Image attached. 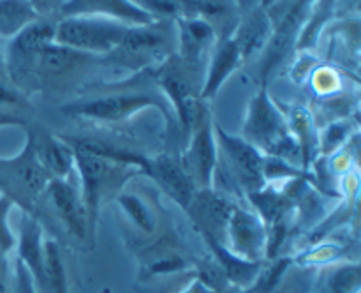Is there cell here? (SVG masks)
Returning a JSON list of instances; mask_svg holds the SVG:
<instances>
[{
	"mask_svg": "<svg viewBox=\"0 0 361 293\" xmlns=\"http://www.w3.org/2000/svg\"><path fill=\"white\" fill-rule=\"evenodd\" d=\"M130 25L102 16H63L56 21L55 42L92 56H106L122 42Z\"/></svg>",
	"mask_w": 361,
	"mask_h": 293,
	"instance_id": "obj_2",
	"label": "cell"
},
{
	"mask_svg": "<svg viewBox=\"0 0 361 293\" xmlns=\"http://www.w3.org/2000/svg\"><path fill=\"white\" fill-rule=\"evenodd\" d=\"M215 140L221 145L222 152L228 157L233 173L238 182L249 191L250 194L257 193L264 186V157L254 145H250L245 138L233 136L214 126Z\"/></svg>",
	"mask_w": 361,
	"mask_h": 293,
	"instance_id": "obj_9",
	"label": "cell"
},
{
	"mask_svg": "<svg viewBox=\"0 0 361 293\" xmlns=\"http://www.w3.org/2000/svg\"><path fill=\"white\" fill-rule=\"evenodd\" d=\"M203 237L204 240H207L208 246H210L212 253H214L215 261H217L219 267L224 272L228 282H233V285L238 286V288H245V286L254 285V281H256L257 275H259L261 268H263L261 261L245 260V258L238 256V254H235L233 251H229L224 244L215 240L214 237Z\"/></svg>",
	"mask_w": 361,
	"mask_h": 293,
	"instance_id": "obj_23",
	"label": "cell"
},
{
	"mask_svg": "<svg viewBox=\"0 0 361 293\" xmlns=\"http://www.w3.org/2000/svg\"><path fill=\"white\" fill-rule=\"evenodd\" d=\"M13 293H39L35 288V282L32 279L30 272L27 270L23 263L18 260L16 263V279H14V292Z\"/></svg>",
	"mask_w": 361,
	"mask_h": 293,
	"instance_id": "obj_34",
	"label": "cell"
},
{
	"mask_svg": "<svg viewBox=\"0 0 361 293\" xmlns=\"http://www.w3.org/2000/svg\"><path fill=\"white\" fill-rule=\"evenodd\" d=\"M242 53L236 46L235 39L217 37L214 49H212V59L208 64V73L204 74L203 87H201V99L207 101L212 99L219 92V88L224 85V81L242 66Z\"/></svg>",
	"mask_w": 361,
	"mask_h": 293,
	"instance_id": "obj_18",
	"label": "cell"
},
{
	"mask_svg": "<svg viewBox=\"0 0 361 293\" xmlns=\"http://www.w3.org/2000/svg\"><path fill=\"white\" fill-rule=\"evenodd\" d=\"M189 148L180 157L183 168L187 169L192 179L196 189H212L214 187V175L217 168V140H215L214 124L210 113H203L200 122L189 134Z\"/></svg>",
	"mask_w": 361,
	"mask_h": 293,
	"instance_id": "obj_8",
	"label": "cell"
},
{
	"mask_svg": "<svg viewBox=\"0 0 361 293\" xmlns=\"http://www.w3.org/2000/svg\"><path fill=\"white\" fill-rule=\"evenodd\" d=\"M44 293H67L66 268L55 240L44 242Z\"/></svg>",
	"mask_w": 361,
	"mask_h": 293,
	"instance_id": "obj_25",
	"label": "cell"
},
{
	"mask_svg": "<svg viewBox=\"0 0 361 293\" xmlns=\"http://www.w3.org/2000/svg\"><path fill=\"white\" fill-rule=\"evenodd\" d=\"M235 207L236 205H233L228 198L219 194L212 187V189H197L185 210L189 212L203 235H210L222 242Z\"/></svg>",
	"mask_w": 361,
	"mask_h": 293,
	"instance_id": "obj_10",
	"label": "cell"
},
{
	"mask_svg": "<svg viewBox=\"0 0 361 293\" xmlns=\"http://www.w3.org/2000/svg\"><path fill=\"white\" fill-rule=\"evenodd\" d=\"M11 292L9 279V263H7V253L0 251V293Z\"/></svg>",
	"mask_w": 361,
	"mask_h": 293,
	"instance_id": "obj_35",
	"label": "cell"
},
{
	"mask_svg": "<svg viewBox=\"0 0 361 293\" xmlns=\"http://www.w3.org/2000/svg\"><path fill=\"white\" fill-rule=\"evenodd\" d=\"M196 73L197 71L185 66L175 53L171 59L159 66L155 76L157 85L175 108L180 126L187 136L192 133L196 124L208 109L201 99V83H197Z\"/></svg>",
	"mask_w": 361,
	"mask_h": 293,
	"instance_id": "obj_4",
	"label": "cell"
},
{
	"mask_svg": "<svg viewBox=\"0 0 361 293\" xmlns=\"http://www.w3.org/2000/svg\"><path fill=\"white\" fill-rule=\"evenodd\" d=\"M74 166L78 168L81 179V200H83L85 210L88 217V229L95 232L99 207L104 194L115 189L116 180H123L129 177L127 172L133 166L116 165V162L106 161V159L94 157V155L76 154L74 152ZM137 169V168H134Z\"/></svg>",
	"mask_w": 361,
	"mask_h": 293,
	"instance_id": "obj_7",
	"label": "cell"
},
{
	"mask_svg": "<svg viewBox=\"0 0 361 293\" xmlns=\"http://www.w3.org/2000/svg\"><path fill=\"white\" fill-rule=\"evenodd\" d=\"M37 18L39 11L30 0H0V37H14Z\"/></svg>",
	"mask_w": 361,
	"mask_h": 293,
	"instance_id": "obj_24",
	"label": "cell"
},
{
	"mask_svg": "<svg viewBox=\"0 0 361 293\" xmlns=\"http://www.w3.org/2000/svg\"><path fill=\"white\" fill-rule=\"evenodd\" d=\"M334 9V0H321V4L317 6V9L314 11V16L310 18L309 25L303 30L302 41H300V48L303 46H310L314 41H316L317 28H321V23L328 20V13Z\"/></svg>",
	"mask_w": 361,
	"mask_h": 293,
	"instance_id": "obj_30",
	"label": "cell"
},
{
	"mask_svg": "<svg viewBox=\"0 0 361 293\" xmlns=\"http://www.w3.org/2000/svg\"><path fill=\"white\" fill-rule=\"evenodd\" d=\"M231 37L235 39L236 46L242 53L243 62L261 55V52L271 37L270 16L264 13V9L254 11L249 18L238 21Z\"/></svg>",
	"mask_w": 361,
	"mask_h": 293,
	"instance_id": "obj_22",
	"label": "cell"
},
{
	"mask_svg": "<svg viewBox=\"0 0 361 293\" xmlns=\"http://www.w3.org/2000/svg\"><path fill=\"white\" fill-rule=\"evenodd\" d=\"M25 120L20 116L13 115V113H0V127L4 126H23Z\"/></svg>",
	"mask_w": 361,
	"mask_h": 293,
	"instance_id": "obj_36",
	"label": "cell"
},
{
	"mask_svg": "<svg viewBox=\"0 0 361 293\" xmlns=\"http://www.w3.org/2000/svg\"><path fill=\"white\" fill-rule=\"evenodd\" d=\"M312 83L319 94H330L337 88L338 78L331 69H317L312 78Z\"/></svg>",
	"mask_w": 361,
	"mask_h": 293,
	"instance_id": "obj_33",
	"label": "cell"
},
{
	"mask_svg": "<svg viewBox=\"0 0 361 293\" xmlns=\"http://www.w3.org/2000/svg\"><path fill=\"white\" fill-rule=\"evenodd\" d=\"M55 21L39 16L37 20L27 25L23 30L18 32L14 37H11L9 44H7V55L4 56L6 69L21 62H27L28 59L37 55L42 48L55 42Z\"/></svg>",
	"mask_w": 361,
	"mask_h": 293,
	"instance_id": "obj_16",
	"label": "cell"
},
{
	"mask_svg": "<svg viewBox=\"0 0 361 293\" xmlns=\"http://www.w3.org/2000/svg\"><path fill=\"white\" fill-rule=\"evenodd\" d=\"M116 201L122 205L123 210L127 212L130 219L134 221V225L140 226L143 232H152L154 229V219H152V212L148 210V207L145 205L143 200H140L134 194H122L120 193L116 196Z\"/></svg>",
	"mask_w": 361,
	"mask_h": 293,
	"instance_id": "obj_26",
	"label": "cell"
},
{
	"mask_svg": "<svg viewBox=\"0 0 361 293\" xmlns=\"http://www.w3.org/2000/svg\"><path fill=\"white\" fill-rule=\"evenodd\" d=\"M0 76H7V69H6V59L0 53Z\"/></svg>",
	"mask_w": 361,
	"mask_h": 293,
	"instance_id": "obj_37",
	"label": "cell"
},
{
	"mask_svg": "<svg viewBox=\"0 0 361 293\" xmlns=\"http://www.w3.org/2000/svg\"><path fill=\"white\" fill-rule=\"evenodd\" d=\"M226 237L229 251L250 261H261L267 249V229L263 221L243 208L235 207L229 217Z\"/></svg>",
	"mask_w": 361,
	"mask_h": 293,
	"instance_id": "obj_11",
	"label": "cell"
},
{
	"mask_svg": "<svg viewBox=\"0 0 361 293\" xmlns=\"http://www.w3.org/2000/svg\"><path fill=\"white\" fill-rule=\"evenodd\" d=\"M176 25V56L190 69L197 71L207 53L217 42V32L201 18H178Z\"/></svg>",
	"mask_w": 361,
	"mask_h": 293,
	"instance_id": "obj_12",
	"label": "cell"
},
{
	"mask_svg": "<svg viewBox=\"0 0 361 293\" xmlns=\"http://www.w3.org/2000/svg\"><path fill=\"white\" fill-rule=\"evenodd\" d=\"M30 2L34 4V6H35V9H37V2H41V0H30Z\"/></svg>",
	"mask_w": 361,
	"mask_h": 293,
	"instance_id": "obj_38",
	"label": "cell"
},
{
	"mask_svg": "<svg viewBox=\"0 0 361 293\" xmlns=\"http://www.w3.org/2000/svg\"><path fill=\"white\" fill-rule=\"evenodd\" d=\"M18 260L27 267L35 288L44 293V244H42V229L34 214L25 212L21 219L20 240H18Z\"/></svg>",
	"mask_w": 361,
	"mask_h": 293,
	"instance_id": "obj_19",
	"label": "cell"
},
{
	"mask_svg": "<svg viewBox=\"0 0 361 293\" xmlns=\"http://www.w3.org/2000/svg\"><path fill=\"white\" fill-rule=\"evenodd\" d=\"M30 108L27 95L20 87L9 80V76H0V113H9L7 109ZM14 115V113H13Z\"/></svg>",
	"mask_w": 361,
	"mask_h": 293,
	"instance_id": "obj_27",
	"label": "cell"
},
{
	"mask_svg": "<svg viewBox=\"0 0 361 293\" xmlns=\"http://www.w3.org/2000/svg\"><path fill=\"white\" fill-rule=\"evenodd\" d=\"M143 173L154 179L161 186V189L182 208H187L194 193L197 191L187 169L183 168L180 157H175L171 154L148 157L147 168Z\"/></svg>",
	"mask_w": 361,
	"mask_h": 293,
	"instance_id": "obj_13",
	"label": "cell"
},
{
	"mask_svg": "<svg viewBox=\"0 0 361 293\" xmlns=\"http://www.w3.org/2000/svg\"><path fill=\"white\" fill-rule=\"evenodd\" d=\"M176 53V25L171 20H155L147 25H130L122 42L104 56L108 64L130 71L159 67Z\"/></svg>",
	"mask_w": 361,
	"mask_h": 293,
	"instance_id": "obj_1",
	"label": "cell"
},
{
	"mask_svg": "<svg viewBox=\"0 0 361 293\" xmlns=\"http://www.w3.org/2000/svg\"><path fill=\"white\" fill-rule=\"evenodd\" d=\"M63 141L73 148L76 154L94 155V157L106 159V161L116 162V165H126L137 168L140 172H145L147 168L148 157L147 155L134 152L130 148L118 147V145L111 143L108 140H101V138L92 136H62Z\"/></svg>",
	"mask_w": 361,
	"mask_h": 293,
	"instance_id": "obj_21",
	"label": "cell"
},
{
	"mask_svg": "<svg viewBox=\"0 0 361 293\" xmlns=\"http://www.w3.org/2000/svg\"><path fill=\"white\" fill-rule=\"evenodd\" d=\"M44 193L49 196V201L55 207L56 214L66 222L69 232L76 239H87L90 235L87 210H85L83 200H81V193H78L76 187L69 180L51 179Z\"/></svg>",
	"mask_w": 361,
	"mask_h": 293,
	"instance_id": "obj_15",
	"label": "cell"
},
{
	"mask_svg": "<svg viewBox=\"0 0 361 293\" xmlns=\"http://www.w3.org/2000/svg\"><path fill=\"white\" fill-rule=\"evenodd\" d=\"M63 16H102L127 25H147L155 21L152 14L141 9L134 0H66Z\"/></svg>",
	"mask_w": 361,
	"mask_h": 293,
	"instance_id": "obj_14",
	"label": "cell"
},
{
	"mask_svg": "<svg viewBox=\"0 0 361 293\" xmlns=\"http://www.w3.org/2000/svg\"><path fill=\"white\" fill-rule=\"evenodd\" d=\"M141 9L147 11L155 20L176 21L182 18V4L180 0H134Z\"/></svg>",
	"mask_w": 361,
	"mask_h": 293,
	"instance_id": "obj_28",
	"label": "cell"
},
{
	"mask_svg": "<svg viewBox=\"0 0 361 293\" xmlns=\"http://www.w3.org/2000/svg\"><path fill=\"white\" fill-rule=\"evenodd\" d=\"M49 175L34 152L30 127L27 129V145L14 157H0V193L32 214L35 198L44 194Z\"/></svg>",
	"mask_w": 361,
	"mask_h": 293,
	"instance_id": "obj_3",
	"label": "cell"
},
{
	"mask_svg": "<svg viewBox=\"0 0 361 293\" xmlns=\"http://www.w3.org/2000/svg\"><path fill=\"white\" fill-rule=\"evenodd\" d=\"M145 108H157L169 126H173V116L169 113V106L159 95L148 92H113V94H101L97 97L80 99L62 106L66 115L83 116V119L99 120V122H118L127 120L134 113Z\"/></svg>",
	"mask_w": 361,
	"mask_h": 293,
	"instance_id": "obj_5",
	"label": "cell"
},
{
	"mask_svg": "<svg viewBox=\"0 0 361 293\" xmlns=\"http://www.w3.org/2000/svg\"><path fill=\"white\" fill-rule=\"evenodd\" d=\"M13 205L14 201L9 196H4V194L0 196V251H4V253H9L16 246V239H14L9 225H7V215H9Z\"/></svg>",
	"mask_w": 361,
	"mask_h": 293,
	"instance_id": "obj_31",
	"label": "cell"
},
{
	"mask_svg": "<svg viewBox=\"0 0 361 293\" xmlns=\"http://www.w3.org/2000/svg\"><path fill=\"white\" fill-rule=\"evenodd\" d=\"M360 288V267H342L331 277V289L334 293H356Z\"/></svg>",
	"mask_w": 361,
	"mask_h": 293,
	"instance_id": "obj_29",
	"label": "cell"
},
{
	"mask_svg": "<svg viewBox=\"0 0 361 293\" xmlns=\"http://www.w3.org/2000/svg\"><path fill=\"white\" fill-rule=\"evenodd\" d=\"M243 134V138L257 150L261 148L274 155H282L291 150L296 154L300 150L298 140L289 134L281 113L268 97L267 88H261L250 101Z\"/></svg>",
	"mask_w": 361,
	"mask_h": 293,
	"instance_id": "obj_6",
	"label": "cell"
},
{
	"mask_svg": "<svg viewBox=\"0 0 361 293\" xmlns=\"http://www.w3.org/2000/svg\"><path fill=\"white\" fill-rule=\"evenodd\" d=\"M182 18H201L217 32V37H229L238 25L235 0H180Z\"/></svg>",
	"mask_w": 361,
	"mask_h": 293,
	"instance_id": "obj_20",
	"label": "cell"
},
{
	"mask_svg": "<svg viewBox=\"0 0 361 293\" xmlns=\"http://www.w3.org/2000/svg\"><path fill=\"white\" fill-rule=\"evenodd\" d=\"M348 134H349V126H344V124L341 122L331 124V126L326 129V133H324L323 141H321L319 145L323 154H334V152L338 148V145L344 143V138H348Z\"/></svg>",
	"mask_w": 361,
	"mask_h": 293,
	"instance_id": "obj_32",
	"label": "cell"
},
{
	"mask_svg": "<svg viewBox=\"0 0 361 293\" xmlns=\"http://www.w3.org/2000/svg\"><path fill=\"white\" fill-rule=\"evenodd\" d=\"M32 141H34V152L39 162L48 173L49 179L67 180L74 168V150L63 141L62 136H53L44 131H34Z\"/></svg>",
	"mask_w": 361,
	"mask_h": 293,
	"instance_id": "obj_17",
	"label": "cell"
}]
</instances>
